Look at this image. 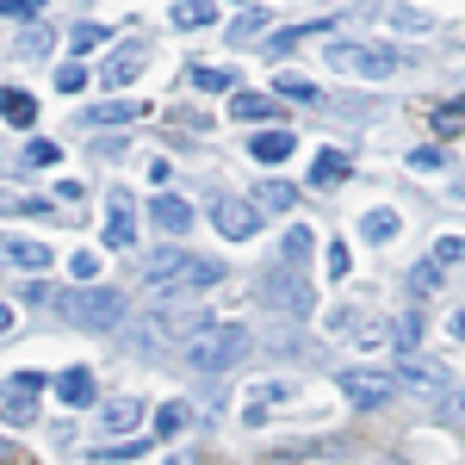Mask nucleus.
<instances>
[{"label":"nucleus","mask_w":465,"mask_h":465,"mask_svg":"<svg viewBox=\"0 0 465 465\" xmlns=\"http://www.w3.org/2000/svg\"><path fill=\"white\" fill-rule=\"evenodd\" d=\"M217 280H223V267H217V261H193L186 249H168V254H155V261L143 267V292L155 298V304L199 298V292H212Z\"/></svg>","instance_id":"1"},{"label":"nucleus","mask_w":465,"mask_h":465,"mask_svg":"<svg viewBox=\"0 0 465 465\" xmlns=\"http://www.w3.org/2000/svg\"><path fill=\"white\" fill-rule=\"evenodd\" d=\"M249 354H254V335L242 329V322H205L193 341H180V360H186L193 372H205V379L230 372V366H242Z\"/></svg>","instance_id":"2"},{"label":"nucleus","mask_w":465,"mask_h":465,"mask_svg":"<svg viewBox=\"0 0 465 465\" xmlns=\"http://www.w3.org/2000/svg\"><path fill=\"white\" fill-rule=\"evenodd\" d=\"M63 317L74 322V329H124V317H131V304L118 298L112 286H81V292H56L50 298Z\"/></svg>","instance_id":"3"},{"label":"nucleus","mask_w":465,"mask_h":465,"mask_svg":"<svg viewBox=\"0 0 465 465\" xmlns=\"http://www.w3.org/2000/svg\"><path fill=\"white\" fill-rule=\"evenodd\" d=\"M261 304L280 311V317H304V311H311L304 273H298V267H267V273H261Z\"/></svg>","instance_id":"4"},{"label":"nucleus","mask_w":465,"mask_h":465,"mask_svg":"<svg viewBox=\"0 0 465 465\" xmlns=\"http://www.w3.org/2000/svg\"><path fill=\"white\" fill-rule=\"evenodd\" d=\"M397 385L416 397H453V372L440 360H429L422 348H410V354H397Z\"/></svg>","instance_id":"5"},{"label":"nucleus","mask_w":465,"mask_h":465,"mask_svg":"<svg viewBox=\"0 0 465 465\" xmlns=\"http://www.w3.org/2000/svg\"><path fill=\"white\" fill-rule=\"evenodd\" d=\"M329 69L366 74V81H385V74L403 69V56H397V50H366V44H329Z\"/></svg>","instance_id":"6"},{"label":"nucleus","mask_w":465,"mask_h":465,"mask_svg":"<svg viewBox=\"0 0 465 465\" xmlns=\"http://www.w3.org/2000/svg\"><path fill=\"white\" fill-rule=\"evenodd\" d=\"M341 391L354 397L360 410H379V403H391L403 385H397V372H372V366H348L341 372Z\"/></svg>","instance_id":"7"},{"label":"nucleus","mask_w":465,"mask_h":465,"mask_svg":"<svg viewBox=\"0 0 465 465\" xmlns=\"http://www.w3.org/2000/svg\"><path fill=\"white\" fill-rule=\"evenodd\" d=\"M37 391H44V372H19V379H6V391H0V416H6L13 429L37 422Z\"/></svg>","instance_id":"8"},{"label":"nucleus","mask_w":465,"mask_h":465,"mask_svg":"<svg viewBox=\"0 0 465 465\" xmlns=\"http://www.w3.org/2000/svg\"><path fill=\"white\" fill-rule=\"evenodd\" d=\"M212 223H217V236L249 242L254 230H261V205L254 199H212Z\"/></svg>","instance_id":"9"},{"label":"nucleus","mask_w":465,"mask_h":465,"mask_svg":"<svg viewBox=\"0 0 465 465\" xmlns=\"http://www.w3.org/2000/svg\"><path fill=\"white\" fill-rule=\"evenodd\" d=\"M56 254L50 242H37V236H0V267H19V273H44Z\"/></svg>","instance_id":"10"},{"label":"nucleus","mask_w":465,"mask_h":465,"mask_svg":"<svg viewBox=\"0 0 465 465\" xmlns=\"http://www.w3.org/2000/svg\"><path fill=\"white\" fill-rule=\"evenodd\" d=\"M106 249H137V205H131V193H112L106 205Z\"/></svg>","instance_id":"11"},{"label":"nucleus","mask_w":465,"mask_h":465,"mask_svg":"<svg viewBox=\"0 0 465 465\" xmlns=\"http://www.w3.org/2000/svg\"><path fill=\"white\" fill-rule=\"evenodd\" d=\"M335 329H341L348 341H360V348H385V341H391V329L379 317H366V311H335Z\"/></svg>","instance_id":"12"},{"label":"nucleus","mask_w":465,"mask_h":465,"mask_svg":"<svg viewBox=\"0 0 465 465\" xmlns=\"http://www.w3.org/2000/svg\"><path fill=\"white\" fill-rule=\"evenodd\" d=\"M149 217H155V230H162V236H186V230H193V205L174 199V193H168V199H155Z\"/></svg>","instance_id":"13"},{"label":"nucleus","mask_w":465,"mask_h":465,"mask_svg":"<svg viewBox=\"0 0 465 465\" xmlns=\"http://www.w3.org/2000/svg\"><path fill=\"white\" fill-rule=\"evenodd\" d=\"M0 118H6L13 131H32L37 124V100L25 94V87H0Z\"/></svg>","instance_id":"14"},{"label":"nucleus","mask_w":465,"mask_h":465,"mask_svg":"<svg viewBox=\"0 0 465 465\" xmlns=\"http://www.w3.org/2000/svg\"><path fill=\"white\" fill-rule=\"evenodd\" d=\"M56 397H63V410H87V403H94V372H87V366H69V372L56 379Z\"/></svg>","instance_id":"15"},{"label":"nucleus","mask_w":465,"mask_h":465,"mask_svg":"<svg viewBox=\"0 0 465 465\" xmlns=\"http://www.w3.org/2000/svg\"><path fill=\"white\" fill-rule=\"evenodd\" d=\"M292 149H298V143H292V131H261V137L249 143V155L261 162V168H280Z\"/></svg>","instance_id":"16"},{"label":"nucleus","mask_w":465,"mask_h":465,"mask_svg":"<svg viewBox=\"0 0 465 465\" xmlns=\"http://www.w3.org/2000/svg\"><path fill=\"white\" fill-rule=\"evenodd\" d=\"M100 422H106V434H131L137 422H143V403H137V397H118V403L100 410Z\"/></svg>","instance_id":"17"},{"label":"nucleus","mask_w":465,"mask_h":465,"mask_svg":"<svg viewBox=\"0 0 465 465\" xmlns=\"http://www.w3.org/2000/svg\"><path fill=\"white\" fill-rule=\"evenodd\" d=\"M341 180H348V155L341 149H322L317 168H311V186H341Z\"/></svg>","instance_id":"18"},{"label":"nucleus","mask_w":465,"mask_h":465,"mask_svg":"<svg viewBox=\"0 0 465 465\" xmlns=\"http://www.w3.org/2000/svg\"><path fill=\"white\" fill-rule=\"evenodd\" d=\"M230 112H236V118H249V124H261V118H280V100H267V94H236Z\"/></svg>","instance_id":"19"},{"label":"nucleus","mask_w":465,"mask_h":465,"mask_svg":"<svg viewBox=\"0 0 465 465\" xmlns=\"http://www.w3.org/2000/svg\"><path fill=\"white\" fill-rule=\"evenodd\" d=\"M212 19H217V0H180V6H174L180 32H199V25H212Z\"/></svg>","instance_id":"20"},{"label":"nucleus","mask_w":465,"mask_h":465,"mask_svg":"<svg viewBox=\"0 0 465 465\" xmlns=\"http://www.w3.org/2000/svg\"><path fill=\"white\" fill-rule=\"evenodd\" d=\"M311 242H317V236H311L304 223L286 230V242H280V267H304V261H311Z\"/></svg>","instance_id":"21"},{"label":"nucleus","mask_w":465,"mask_h":465,"mask_svg":"<svg viewBox=\"0 0 465 465\" xmlns=\"http://www.w3.org/2000/svg\"><path fill=\"white\" fill-rule=\"evenodd\" d=\"M254 205H261V212H292V205H298V193H292L286 180H267V186H261V193H254Z\"/></svg>","instance_id":"22"},{"label":"nucleus","mask_w":465,"mask_h":465,"mask_svg":"<svg viewBox=\"0 0 465 465\" xmlns=\"http://www.w3.org/2000/svg\"><path fill=\"white\" fill-rule=\"evenodd\" d=\"M391 348H397V354H410V348H422V317H416V311H403V317L391 322Z\"/></svg>","instance_id":"23"},{"label":"nucleus","mask_w":465,"mask_h":465,"mask_svg":"<svg viewBox=\"0 0 465 465\" xmlns=\"http://www.w3.org/2000/svg\"><path fill=\"white\" fill-rule=\"evenodd\" d=\"M137 74H143V56H112V63H106V74H100V81H106L112 94H118V87H131Z\"/></svg>","instance_id":"24"},{"label":"nucleus","mask_w":465,"mask_h":465,"mask_svg":"<svg viewBox=\"0 0 465 465\" xmlns=\"http://www.w3.org/2000/svg\"><path fill=\"white\" fill-rule=\"evenodd\" d=\"M273 94L304 100V106H317V100H322V87H317V81H304V74H280V81H273Z\"/></svg>","instance_id":"25"},{"label":"nucleus","mask_w":465,"mask_h":465,"mask_svg":"<svg viewBox=\"0 0 465 465\" xmlns=\"http://www.w3.org/2000/svg\"><path fill=\"white\" fill-rule=\"evenodd\" d=\"M199 94H236V69H193Z\"/></svg>","instance_id":"26"},{"label":"nucleus","mask_w":465,"mask_h":465,"mask_svg":"<svg viewBox=\"0 0 465 465\" xmlns=\"http://www.w3.org/2000/svg\"><path fill=\"white\" fill-rule=\"evenodd\" d=\"M143 100H106V106H87V124H112V118H137Z\"/></svg>","instance_id":"27"},{"label":"nucleus","mask_w":465,"mask_h":465,"mask_svg":"<svg viewBox=\"0 0 465 465\" xmlns=\"http://www.w3.org/2000/svg\"><path fill=\"white\" fill-rule=\"evenodd\" d=\"M360 230H366V242H391V236H397V212H385V205H379V212H366V223H360Z\"/></svg>","instance_id":"28"},{"label":"nucleus","mask_w":465,"mask_h":465,"mask_svg":"<svg viewBox=\"0 0 465 465\" xmlns=\"http://www.w3.org/2000/svg\"><path fill=\"white\" fill-rule=\"evenodd\" d=\"M180 429H186V403H162V410H155V434H162V440H174Z\"/></svg>","instance_id":"29"},{"label":"nucleus","mask_w":465,"mask_h":465,"mask_svg":"<svg viewBox=\"0 0 465 465\" xmlns=\"http://www.w3.org/2000/svg\"><path fill=\"white\" fill-rule=\"evenodd\" d=\"M0 212H25V217H37V212H50V199H32V193H6V186H0Z\"/></svg>","instance_id":"30"},{"label":"nucleus","mask_w":465,"mask_h":465,"mask_svg":"<svg viewBox=\"0 0 465 465\" xmlns=\"http://www.w3.org/2000/svg\"><path fill=\"white\" fill-rule=\"evenodd\" d=\"M429 261H434V267H460V261H465V236H440Z\"/></svg>","instance_id":"31"},{"label":"nucleus","mask_w":465,"mask_h":465,"mask_svg":"<svg viewBox=\"0 0 465 465\" xmlns=\"http://www.w3.org/2000/svg\"><path fill=\"white\" fill-rule=\"evenodd\" d=\"M317 32H329V25H292V32H273V37H267V50H292V44H311Z\"/></svg>","instance_id":"32"},{"label":"nucleus","mask_w":465,"mask_h":465,"mask_svg":"<svg viewBox=\"0 0 465 465\" xmlns=\"http://www.w3.org/2000/svg\"><path fill=\"white\" fill-rule=\"evenodd\" d=\"M19 56H50V32L44 25H25L19 32Z\"/></svg>","instance_id":"33"},{"label":"nucleus","mask_w":465,"mask_h":465,"mask_svg":"<svg viewBox=\"0 0 465 465\" xmlns=\"http://www.w3.org/2000/svg\"><path fill=\"white\" fill-rule=\"evenodd\" d=\"M81 87H87V69L81 63H63L56 69V94H81Z\"/></svg>","instance_id":"34"},{"label":"nucleus","mask_w":465,"mask_h":465,"mask_svg":"<svg viewBox=\"0 0 465 465\" xmlns=\"http://www.w3.org/2000/svg\"><path fill=\"white\" fill-rule=\"evenodd\" d=\"M56 155H63V149L50 143V137H32V143H25V162H32V168H50Z\"/></svg>","instance_id":"35"},{"label":"nucleus","mask_w":465,"mask_h":465,"mask_svg":"<svg viewBox=\"0 0 465 465\" xmlns=\"http://www.w3.org/2000/svg\"><path fill=\"white\" fill-rule=\"evenodd\" d=\"M261 32H267V19H261V13H242V19L230 25V37H236V44H249V37H261Z\"/></svg>","instance_id":"36"},{"label":"nucleus","mask_w":465,"mask_h":465,"mask_svg":"<svg viewBox=\"0 0 465 465\" xmlns=\"http://www.w3.org/2000/svg\"><path fill=\"white\" fill-rule=\"evenodd\" d=\"M440 273H447V267H434V261H422V267L410 273V292H434V286H440Z\"/></svg>","instance_id":"37"},{"label":"nucleus","mask_w":465,"mask_h":465,"mask_svg":"<svg viewBox=\"0 0 465 465\" xmlns=\"http://www.w3.org/2000/svg\"><path fill=\"white\" fill-rule=\"evenodd\" d=\"M37 6H44V0H0V19H25V25H32Z\"/></svg>","instance_id":"38"},{"label":"nucleus","mask_w":465,"mask_h":465,"mask_svg":"<svg viewBox=\"0 0 465 465\" xmlns=\"http://www.w3.org/2000/svg\"><path fill=\"white\" fill-rule=\"evenodd\" d=\"M261 403H286V397H298V385H292V379H273V385H261Z\"/></svg>","instance_id":"39"},{"label":"nucleus","mask_w":465,"mask_h":465,"mask_svg":"<svg viewBox=\"0 0 465 465\" xmlns=\"http://www.w3.org/2000/svg\"><path fill=\"white\" fill-rule=\"evenodd\" d=\"M149 440H124V447H94V460H137Z\"/></svg>","instance_id":"40"},{"label":"nucleus","mask_w":465,"mask_h":465,"mask_svg":"<svg viewBox=\"0 0 465 465\" xmlns=\"http://www.w3.org/2000/svg\"><path fill=\"white\" fill-rule=\"evenodd\" d=\"M100 37H106V32H100V25H74V32H69V44H74V50H94Z\"/></svg>","instance_id":"41"},{"label":"nucleus","mask_w":465,"mask_h":465,"mask_svg":"<svg viewBox=\"0 0 465 465\" xmlns=\"http://www.w3.org/2000/svg\"><path fill=\"white\" fill-rule=\"evenodd\" d=\"M434 124H440V131H460V124H465V106H440V112H434Z\"/></svg>","instance_id":"42"},{"label":"nucleus","mask_w":465,"mask_h":465,"mask_svg":"<svg viewBox=\"0 0 465 465\" xmlns=\"http://www.w3.org/2000/svg\"><path fill=\"white\" fill-rule=\"evenodd\" d=\"M69 273H74V280H94V273H100V261H94V254H74Z\"/></svg>","instance_id":"43"},{"label":"nucleus","mask_w":465,"mask_h":465,"mask_svg":"<svg viewBox=\"0 0 465 465\" xmlns=\"http://www.w3.org/2000/svg\"><path fill=\"white\" fill-rule=\"evenodd\" d=\"M440 162H447L440 149H410V168H440Z\"/></svg>","instance_id":"44"},{"label":"nucleus","mask_w":465,"mask_h":465,"mask_svg":"<svg viewBox=\"0 0 465 465\" xmlns=\"http://www.w3.org/2000/svg\"><path fill=\"white\" fill-rule=\"evenodd\" d=\"M348 267H354V254H348V249H329V273H335V280H348Z\"/></svg>","instance_id":"45"},{"label":"nucleus","mask_w":465,"mask_h":465,"mask_svg":"<svg viewBox=\"0 0 465 465\" xmlns=\"http://www.w3.org/2000/svg\"><path fill=\"white\" fill-rule=\"evenodd\" d=\"M56 199H69V212H74V205L87 199V186H81V180H63V186H56Z\"/></svg>","instance_id":"46"},{"label":"nucleus","mask_w":465,"mask_h":465,"mask_svg":"<svg viewBox=\"0 0 465 465\" xmlns=\"http://www.w3.org/2000/svg\"><path fill=\"white\" fill-rule=\"evenodd\" d=\"M50 298H56V292L44 286V280H32V286H25V304H50Z\"/></svg>","instance_id":"47"},{"label":"nucleus","mask_w":465,"mask_h":465,"mask_svg":"<svg viewBox=\"0 0 465 465\" xmlns=\"http://www.w3.org/2000/svg\"><path fill=\"white\" fill-rule=\"evenodd\" d=\"M447 416H453V422H465V397H460V391L447 397Z\"/></svg>","instance_id":"48"},{"label":"nucleus","mask_w":465,"mask_h":465,"mask_svg":"<svg viewBox=\"0 0 465 465\" xmlns=\"http://www.w3.org/2000/svg\"><path fill=\"white\" fill-rule=\"evenodd\" d=\"M447 329H453V335L465 341V311H453V322H447Z\"/></svg>","instance_id":"49"},{"label":"nucleus","mask_w":465,"mask_h":465,"mask_svg":"<svg viewBox=\"0 0 465 465\" xmlns=\"http://www.w3.org/2000/svg\"><path fill=\"white\" fill-rule=\"evenodd\" d=\"M0 329H13V304H0Z\"/></svg>","instance_id":"50"},{"label":"nucleus","mask_w":465,"mask_h":465,"mask_svg":"<svg viewBox=\"0 0 465 465\" xmlns=\"http://www.w3.org/2000/svg\"><path fill=\"white\" fill-rule=\"evenodd\" d=\"M174 465H193V460H186V453H180V460H174Z\"/></svg>","instance_id":"51"},{"label":"nucleus","mask_w":465,"mask_h":465,"mask_svg":"<svg viewBox=\"0 0 465 465\" xmlns=\"http://www.w3.org/2000/svg\"><path fill=\"white\" fill-rule=\"evenodd\" d=\"M0 453H6V440H0Z\"/></svg>","instance_id":"52"}]
</instances>
